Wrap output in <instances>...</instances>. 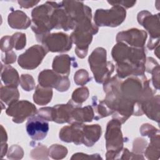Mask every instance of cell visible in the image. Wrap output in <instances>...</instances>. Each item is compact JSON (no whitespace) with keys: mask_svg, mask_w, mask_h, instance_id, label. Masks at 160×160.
I'll return each instance as SVG.
<instances>
[{"mask_svg":"<svg viewBox=\"0 0 160 160\" xmlns=\"http://www.w3.org/2000/svg\"><path fill=\"white\" fill-rule=\"evenodd\" d=\"M41 43L48 51L63 52L71 49L72 41L69 35L61 32L49 33L44 38Z\"/></svg>","mask_w":160,"mask_h":160,"instance_id":"11","label":"cell"},{"mask_svg":"<svg viewBox=\"0 0 160 160\" xmlns=\"http://www.w3.org/2000/svg\"><path fill=\"white\" fill-rule=\"evenodd\" d=\"M88 62L98 83H104L114 72V66L112 62L106 61V51L103 48H96L89 56Z\"/></svg>","mask_w":160,"mask_h":160,"instance_id":"4","label":"cell"},{"mask_svg":"<svg viewBox=\"0 0 160 160\" xmlns=\"http://www.w3.org/2000/svg\"><path fill=\"white\" fill-rule=\"evenodd\" d=\"M37 115L41 117L48 121H54V108L50 107H45L39 109L37 111Z\"/></svg>","mask_w":160,"mask_h":160,"instance_id":"35","label":"cell"},{"mask_svg":"<svg viewBox=\"0 0 160 160\" xmlns=\"http://www.w3.org/2000/svg\"><path fill=\"white\" fill-rule=\"evenodd\" d=\"M83 123L74 122L71 126L63 127L59 132V138L66 142H74L76 145L83 144Z\"/></svg>","mask_w":160,"mask_h":160,"instance_id":"17","label":"cell"},{"mask_svg":"<svg viewBox=\"0 0 160 160\" xmlns=\"http://www.w3.org/2000/svg\"><path fill=\"white\" fill-rule=\"evenodd\" d=\"M108 2L112 6L119 5L122 7H125L126 8H129L132 7L136 2V1H108Z\"/></svg>","mask_w":160,"mask_h":160,"instance_id":"45","label":"cell"},{"mask_svg":"<svg viewBox=\"0 0 160 160\" xmlns=\"http://www.w3.org/2000/svg\"><path fill=\"white\" fill-rule=\"evenodd\" d=\"M82 133L83 144L88 147H91L100 138L102 133L101 127L99 124H83Z\"/></svg>","mask_w":160,"mask_h":160,"instance_id":"21","label":"cell"},{"mask_svg":"<svg viewBox=\"0 0 160 160\" xmlns=\"http://www.w3.org/2000/svg\"><path fill=\"white\" fill-rule=\"evenodd\" d=\"M31 157L34 159H48V150L46 147L41 144H38L31 152Z\"/></svg>","mask_w":160,"mask_h":160,"instance_id":"34","label":"cell"},{"mask_svg":"<svg viewBox=\"0 0 160 160\" xmlns=\"http://www.w3.org/2000/svg\"><path fill=\"white\" fill-rule=\"evenodd\" d=\"M147 146V141L142 138H137L133 142L132 151L136 154H139L144 151Z\"/></svg>","mask_w":160,"mask_h":160,"instance_id":"38","label":"cell"},{"mask_svg":"<svg viewBox=\"0 0 160 160\" xmlns=\"http://www.w3.org/2000/svg\"><path fill=\"white\" fill-rule=\"evenodd\" d=\"M147 36V33L145 31L132 28L118 33L116 41L118 42H124L131 47L144 48Z\"/></svg>","mask_w":160,"mask_h":160,"instance_id":"14","label":"cell"},{"mask_svg":"<svg viewBox=\"0 0 160 160\" xmlns=\"http://www.w3.org/2000/svg\"><path fill=\"white\" fill-rule=\"evenodd\" d=\"M152 74V82L153 86L156 89H159V66H156L151 72Z\"/></svg>","mask_w":160,"mask_h":160,"instance_id":"43","label":"cell"},{"mask_svg":"<svg viewBox=\"0 0 160 160\" xmlns=\"http://www.w3.org/2000/svg\"><path fill=\"white\" fill-rule=\"evenodd\" d=\"M73 43L76 45L75 52L79 58H84L88 54L89 44L92 39V34L89 32L74 29L70 36Z\"/></svg>","mask_w":160,"mask_h":160,"instance_id":"15","label":"cell"},{"mask_svg":"<svg viewBox=\"0 0 160 160\" xmlns=\"http://www.w3.org/2000/svg\"><path fill=\"white\" fill-rule=\"evenodd\" d=\"M71 159H102V158L98 154H94L91 155L84 154L82 152H78L74 154L71 158Z\"/></svg>","mask_w":160,"mask_h":160,"instance_id":"42","label":"cell"},{"mask_svg":"<svg viewBox=\"0 0 160 160\" xmlns=\"http://www.w3.org/2000/svg\"><path fill=\"white\" fill-rule=\"evenodd\" d=\"M27 133L34 141H41L44 139L49 131L48 121L37 114L29 117L26 124Z\"/></svg>","mask_w":160,"mask_h":160,"instance_id":"13","label":"cell"},{"mask_svg":"<svg viewBox=\"0 0 160 160\" xmlns=\"http://www.w3.org/2000/svg\"><path fill=\"white\" fill-rule=\"evenodd\" d=\"M13 48L16 50H21L26 46V34L22 32H16L11 36Z\"/></svg>","mask_w":160,"mask_h":160,"instance_id":"31","label":"cell"},{"mask_svg":"<svg viewBox=\"0 0 160 160\" xmlns=\"http://www.w3.org/2000/svg\"><path fill=\"white\" fill-rule=\"evenodd\" d=\"M92 108L94 113V119L96 121L114 113V111L108 106L104 100L98 101L97 96L92 98Z\"/></svg>","mask_w":160,"mask_h":160,"instance_id":"25","label":"cell"},{"mask_svg":"<svg viewBox=\"0 0 160 160\" xmlns=\"http://www.w3.org/2000/svg\"><path fill=\"white\" fill-rule=\"evenodd\" d=\"M159 95L152 96L149 99L141 104V109L149 119L159 122Z\"/></svg>","mask_w":160,"mask_h":160,"instance_id":"20","label":"cell"},{"mask_svg":"<svg viewBox=\"0 0 160 160\" xmlns=\"http://www.w3.org/2000/svg\"><path fill=\"white\" fill-rule=\"evenodd\" d=\"M19 93L17 87L5 86L1 88V100L7 105L9 106L11 104L18 101Z\"/></svg>","mask_w":160,"mask_h":160,"instance_id":"27","label":"cell"},{"mask_svg":"<svg viewBox=\"0 0 160 160\" xmlns=\"http://www.w3.org/2000/svg\"><path fill=\"white\" fill-rule=\"evenodd\" d=\"M9 116L12 117V121L16 123H22L28 118L37 113L36 106L26 100L17 101L8 106L6 111Z\"/></svg>","mask_w":160,"mask_h":160,"instance_id":"12","label":"cell"},{"mask_svg":"<svg viewBox=\"0 0 160 160\" xmlns=\"http://www.w3.org/2000/svg\"><path fill=\"white\" fill-rule=\"evenodd\" d=\"M38 82L44 88H54L60 92L66 91L70 87L68 76L59 74L50 69L43 70L39 73Z\"/></svg>","mask_w":160,"mask_h":160,"instance_id":"10","label":"cell"},{"mask_svg":"<svg viewBox=\"0 0 160 160\" xmlns=\"http://www.w3.org/2000/svg\"><path fill=\"white\" fill-rule=\"evenodd\" d=\"M51 24L53 29H62L66 31L74 29L76 28L75 22L66 12L62 5L58 8H53L51 14Z\"/></svg>","mask_w":160,"mask_h":160,"instance_id":"16","label":"cell"},{"mask_svg":"<svg viewBox=\"0 0 160 160\" xmlns=\"http://www.w3.org/2000/svg\"><path fill=\"white\" fill-rule=\"evenodd\" d=\"M140 132L142 136H148L149 138L158 134H159V131L158 129L148 123L143 124L141 126Z\"/></svg>","mask_w":160,"mask_h":160,"instance_id":"36","label":"cell"},{"mask_svg":"<svg viewBox=\"0 0 160 160\" xmlns=\"http://www.w3.org/2000/svg\"><path fill=\"white\" fill-rule=\"evenodd\" d=\"M52 93L51 88H44L39 84L34 91L33 100L37 104L46 105L51 101Z\"/></svg>","mask_w":160,"mask_h":160,"instance_id":"26","label":"cell"},{"mask_svg":"<svg viewBox=\"0 0 160 160\" xmlns=\"http://www.w3.org/2000/svg\"><path fill=\"white\" fill-rule=\"evenodd\" d=\"M8 151V145L6 143L1 144V157L3 158L4 155H6V152Z\"/></svg>","mask_w":160,"mask_h":160,"instance_id":"48","label":"cell"},{"mask_svg":"<svg viewBox=\"0 0 160 160\" xmlns=\"http://www.w3.org/2000/svg\"><path fill=\"white\" fill-rule=\"evenodd\" d=\"M1 79L6 86L18 87L20 78L18 71L9 65L1 64Z\"/></svg>","mask_w":160,"mask_h":160,"instance_id":"24","label":"cell"},{"mask_svg":"<svg viewBox=\"0 0 160 160\" xmlns=\"http://www.w3.org/2000/svg\"><path fill=\"white\" fill-rule=\"evenodd\" d=\"M62 5L75 22L76 29L87 31L92 35L98 32V27L92 21L91 9L85 5L82 1H62Z\"/></svg>","mask_w":160,"mask_h":160,"instance_id":"2","label":"cell"},{"mask_svg":"<svg viewBox=\"0 0 160 160\" xmlns=\"http://www.w3.org/2000/svg\"><path fill=\"white\" fill-rule=\"evenodd\" d=\"M10 27L17 29H25L31 26V21L24 12L20 10L12 11L8 17Z\"/></svg>","mask_w":160,"mask_h":160,"instance_id":"19","label":"cell"},{"mask_svg":"<svg viewBox=\"0 0 160 160\" xmlns=\"http://www.w3.org/2000/svg\"><path fill=\"white\" fill-rule=\"evenodd\" d=\"M18 2L23 8H29L38 4L39 1H18Z\"/></svg>","mask_w":160,"mask_h":160,"instance_id":"46","label":"cell"},{"mask_svg":"<svg viewBox=\"0 0 160 160\" xmlns=\"http://www.w3.org/2000/svg\"><path fill=\"white\" fill-rule=\"evenodd\" d=\"M13 48L11 36H4L1 40V49L2 52H8L12 51Z\"/></svg>","mask_w":160,"mask_h":160,"instance_id":"40","label":"cell"},{"mask_svg":"<svg viewBox=\"0 0 160 160\" xmlns=\"http://www.w3.org/2000/svg\"><path fill=\"white\" fill-rule=\"evenodd\" d=\"M19 84L26 91H30L35 88V82L32 76L29 74H22L20 77Z\"/></svg>","mask_w":160,"mask_h":160,"instance_id":"32","label":"cell"},{"mask_svg":"<svg viewBox=\"0 0 160 160\" xmlns=\"http://www.w3.org/2000/svg\"><path fill=\"white\" fill-rule=\"evenodd\" d=\"M72 58L68 54H61L56 56L52 62V69L56 72L68 76L70 73Z\"/></svg>","mask_w":160,"mask_h":160,"instance_id":"23","label":"cell"},{"mask_svg":"<svg viewBox=\"0 0 160 160\" xmlns=\"http://www.w3.org/2000/svg\"><path fill=\"white\" fill-rule=\"evenodd\" d=\"M1 144H4V143H6V141L8 139V136H7V134L6 131L4 129L3 126L1 125Z\"/></svg>","mask_w":160,"mask_h":160,"instance_id":"47","label":"cell"},{"mask_svg":"<svg viewBox=\"0 0 160 160\" xmlns=\"http://www.w3.org/2000/svg\"><path fill=\"white\" fill-rule=\"evenodd\" d=\"M119 89L125 99L139 104L151 98L156 92L152 89L149 81L144 74L139 76H132L121 82Z\"/></svg>","mask_w":160,"mask_h":160,"instance_id":"1","label":"cell"},{"mask_svg":"<svg viewBox=\"0 0 160 160\" xmlns=\"http://www.w3.org/2000/svg\"><path fill=\"white\" fill-rule=\"evenodd\" d=\"M150 143L146 146L144 152L146 157L148 159H158L159 158L160 152V136L158 134L150 138Z\"/></svg>","mask_w":160,"mask_h":160,"instance_id":"28","label":"cell"},{"mask_svg":"<svg viewBox=\"0 0 160 160\" xmlns=\"http://www.w3.org/2000/svg\"><path fill=\"white\" fill-rule=\"evenodd\" d=\"M23 155L24 152L22 149L18 145H13L9 149L8 158L11 159H21Z\"/></svg>","mask_w":160,"mask_h":160,"instance_id":"37","label":"cell"},{"mask_svg":"<svg viewBox=\"0 0 160 160\" xmlns=\"http://www.w3.org/2000/svg\"><path fill=\"white\" fill-rule=\"evenodd\" d=\"M94 118V113L92 106H87L84 108H76L72 112L69 124L74 122L83 123L91 122Z\"/></svg>","mask_w":160,"mask_h":160,"instance_id":"22","label":"cell"},{"mask_svg":"<svg viewBox=\"0 0 160 160\" xmlns=\"http://www.w3.org/2000/svg\"><path fill=\"white\" fill-rule=\"evenodd\" d=\"M118 159H144V157L139 154L129 152L127 148L122 149Z\"/></svg>","mask_w":160,"mask_h":160,"instance_id":"39","label":"cell"},{"mask_svg":"<svg viewBox=\"0 0 160 160\" xmlns=\"http://www.w3.org/2000/svg\"><path fill=\"white\" fill-rule=\"evenodd\" d=\"M89 90L86 87H81L76 89L72 94L71 99L76 104H81L89 97Z\"/></svg>","mask_w":160,"mask_h":160,"instance_id":"30","label":"cell"},{"mask_svg":"<svg viewBox=\"0 0 160 160\" xmlns=\"http://www.w3.org/2000/svg\"><path fill=\"white\" fill-rule=\"evenodd\" d=\"M67 154V148L59 144H52L48 149L49 156L54 159H62L66 156Z\"/></svg>","mask_w":160,"mask_h":160,"instance_id":"29","label":"cell"},{"mask_svg":"<svg viewBox=\"0 0 160 160\" xmlns=\"http://www.w3.org/2000/svg\"><path fill=\"white\" fill-rule=\"evenodd\" d=\"M74 80L77 85L83 86L91 80L88 72L83 69H79L76 72L74 76Z\"/></svg>","mask_w":160,"mask_h":160,"instance_id":"33","label":"cell"},{"mask_svg":"<svg viewBox=\"0 0 160 160\" xmlns=\"http://www.w3.org/2000/svg\"><path fill=\"white\" fill-rule=\"evenodd\" d=\"M112 57L116 63H126L138 66H145L146 52L144 48L129 46L121 42L112 48Z\"/></svg>","mask_w":160,"mask_h":160,"instance_id":"5","label":"cell"},{"mask_svg":"<svg viewBox=\"0 0 160 160\" xmlns=\"http://www.w3.org/2000/svg\"><path fill=\"white\" fill-rule=\"evenodd\" d=\"M2 61L6 64L9 65V64L14 63L16 59V55L12 51H9L6 52L4 55L2 54Z\"/></svg>","mask_w":160,"mask_h":160,"instance_id":"41","label":"cell"},{"mask_svg":"<svg viewBox=\"0 0 160 160\" xmlns=\"http://www.w3.org/2000/svg\"><path fill=\"white\" fill-rule=\"evenodd\" d=\"M48 52L42 45H34L19 56L18 64L24 69H34L41 63Z\"/></svg>","mask_w":160,"mask_h":160,"instance_id":"9","label":"cell"},{"mask_svg":"<svg viewBox=\"0 0 160 160\" xmlns=\"http://www.w3.org/2000/svg\"><path fill=\"white\" fill-rule=\"evenodd\" d=\"M121 123L116 119H112L107 124L105 134L106 159H118L123 149V137L121 131Z\"/></svg>","mask_w":160,"mask_h":160,"instance_id":"6","label":"cell"},{"mask_svg":"<svg viewBox=\"0 0 160 160\" xmlns=\"http://www.w3.org/2000/svg\"><path fill=\"white\" fill-rule=\"evenodd\" d=\"M78 107H81V105L75 103L72 99L69 100L66 104H57L53 106L54 111L53 121L59 124L69 123L72 111Z\"/></svg>","mask_w":160,"mask_h":160,"instance_id":"18","label":"cell"},{"mask_svg":"<svg viewBox=\"0 0 160 160\" xmlns=\"http://www.w3.org/2000/svg\"><path fill=\"white\" fill-rule=\"evenodd\" d=\"M138 21L149 33L150 38L148 43V48L150 50L159 45V14H152L146 10L139 12L138 14Z\"/></svg>","mask_w":160,"mask_h":160,"instance_id":"8","label":"cell"},{"mask_svg":"<svg viewBox=\"0 0 160 160\" xmlns=\"http://www.w3.org/2000/svg\"><path fill=\"white\" fill-rule=\"evenodd\" d=\"M126 16V9L116 4L109 9H98L94 14V22L98 27H117L124 21Z\"/></svg>","mask_w":160,"mask_h":160,"instance_id":"7","label":"cell"},{"mask_svg":"<svg viewBox=\"0 0 160 160\" xmlns=\"http://www.w3.org/2000/svg\"><path fill=\"white\" fill-rule=\"evenodd\" d=\"M158 66H159V64L152 58H148L145 62V71L151 73L152 69Z\"/></svg>","mask_w":160,"mask_h":160,"instance_id":"44","label":"cell"},{"mask_svg":"<svg viewBox=\"0 0 160 160\" xmlns=\"http://www.w3.org/2000/svg\"><path fill=\"white\" fill-rule=\"evenodd\" d=\"M53 8L48 1L45 4L34 8L31 12V28L35 33L37 41L41 42L45 36L48 35L52 26L51 24V14Z\"/></svg>","mask_w":160,"mask_h":160,"instance_id":"3","label":"cell"}]
</instances>
